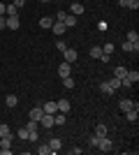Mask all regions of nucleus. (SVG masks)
I'll return each mask as SVG.
<instances>
[{"label":"nucleus","mask_w":139,"mask_h":155,"mask_svg":"<svg viewBox=\"0 0 139 155\" xmlns=\"http://www.w3.org/2000/svg\"><path fill=\"white\" fill-rule=\"evenodd\" d=\"M70 14H74V16H81V14H84V5H81V2H72V7H70Z\"/></svg>","instance_id":"obj_15"},{"label":"nucleus","mask_w":139,"mask_h":155,"mask_svg":"<svg viewBox=\"0 0 139 155\" xmlns=\"http://www.w3.org/2000/svg\"><path fill=\"white\" fill-rule=\"evenodd\" d=\"M63 23H65L67 28H74V26H77V16L67 12V14H65V19H63Z\"/></svg>","instance_id":"obj_14"},{"label":"nucleus","mask_w":139,"mask_h":155,"mask_svg":"<svg viewBox=\"0 0 139 155\" xmlns=\"http://www.w3.org/2000/svg\"><path fill=\"white\" fill-rule=\"evenodd\" d=\"M7 28V16H0V30H5Z\"/></svg>","instance_id":"obj_35"},{"label":"nucleus","mask_w":139,"mask_h":155,"mask_svg":"<svg viewBox=\"0 0 139 155\" xmlns=\"http://www.w3.org/2000/svg\"><path fill=\"white\" fill-rule=\"evenodd\" d=\"M95 148L102 150V153H109V150H114V141L109 137H102V139H98V146H95Z\"/></svg>","instance_id":"obj_1"},{"label":"nucleus","mask_w":139,"mask_h":155,"mask_svg":"<svg viewBox=\"0 0 139 155\" xmlns=\"http://www.w3.org/2000/svg\"><path fill=\"white\" fill-rule=\"evenodd\" d=\"M35 153H37V155H53V150H51L49 143H40V146L35 148Z\"/></svg>","instance_id":"obj_10"},{"label":"nucleus","mask_w":139,"mask_h":155,"mask_svg":"<svg viewBox=\"0 0 139 155\" xmlns=\"http://www.w3.org/2000/svg\"><path fill=\"white\" fill-rule=\"evenodd\" d=\"M51 30H53V35H58V37H60V35H63V32L67 30V26H65V23H63V21H53Z\"/></svg>","instance_id":"obj_4"},{"label":"nucleus","mask_w":139,"mask_h":155,"mask_svg":"<svg viewBox=\"0 0 139 155\" xmlns=\"http://www.w3.org/2000/svg\"><path fill=\"white\" fill-rule=\"evenodd\" d=\"M19 26H21L19 16H7V28L9 30H19Z\"/></svg>","instance_id":"obj_11"},{"label":"nucleus","mask_w":139,"mask_h":155,"mask_svg":"<svg viewBox=\"0 0 139 155\" xmlns=\"http://www.w3.org/2000/svg\"><path fill=\"white\" fill-rule=\"evenodd\" d=\"M100 56H102V46H93V49H91V58H95V60H98L100 58Z\"/></svg>","instance_id":"obj_25"},{"label":"nucleus","mask_w":139,"mask_h":155,"mask_svg":"<svg viewBox=\"0 0 139 155\" xmlns=\"http://www.w3.org/2000/svg\"><path fill=\"white\" fill-rule=\"evenodd\" d=\"M56 104H58V111H60V114H67V111H70V107H72V104H70V100H65V97H60Z\"/></svg>","instance_id":"obj_6"},{"label":"nucleus","mask_w":139,"mask_h":155,"mask_svg":"<svg viewBox=\"0 0 139 155\" xmlns=\"http://www.w3.org/2000/svg\"><path fill=\"white\" fill-rule=\"evenodd\" d=\"M53 125H58V127H63L65 125V114H53Z\"/></svg>","instance_id":"obj_19"},{"label":"nucleus","mask_w":139,"mask_h":155,"mask_svg":"<svg viewBox=\"0 0 139 155\" xmlns=\"http://www.w3.org/2000/svg\"><path fill=\"white\" fill-rule=\"evenodd\" d=\"M40 26L42 28H51L53 26V19H51V16H42V19H40Z\"/></svg>","instance_id":"obj_24"},{"label":"nucleus","mask_w":139,"mask_h":155,"mask_svg":"<svg viewBox=\"0 0 139 155\" xmlns=\"http://www.w3.org/2000/svg\"><path fill=\"white\" fill-rule=\"evenodd\" d=\"M125 39H127V42H132V44H137V42H139V32L137 30H130L125 35Z\"/></svg>","instance_id":"obj_22"},{"label":"nucleus","mask_w":139,"mask_h":155,"mask_svg":"<svg viewBox=\"0 0 139 155\" xmlns=\"http://www.w3.org/2000/svg\"><path fill=\"white\" fill-rule=\"evenodd\" d=\"M16 14H19V7H14L12 2H9V5L5 7V16H16Z\"/></svg>","instance_id":"obj_20"},{"label":"nucleus","mask_w":139,"mask_h":155,"mask_svg":"<svg viewBox=\"0 0 139 155\" xmlns=\"http://www.w3.org/2000/svg\"><path fill=\"white\" fill-rule=\"evenodd\" d=\"M42 114H44V111H42V107H35V109H30V114H28V118H30V120H37V123H40Z\"/></svg>","instance_id":"obj_12"},{"label":"nucleus","mask_w":139,"mask_h":155,"mask_svg":"<svg viewBox=\"0 0 139 155\" xmlns=\"http://www.w3.org/2000/svg\"><path fill=\"white\" fill-rule=\"evenodd\" d=\"M49 146H51V150H53V153H58V150L63 148V143H60V139H58V137H51V139H49Z\"/></svg>","instance_id":"obj_13"},{"label":"nucleus","mask_w":139,"mask_h":155,"mask_svg":"<svg viewBox=\"0 0 139 155\" xmlns=\"http://www.w3.org/2000/svg\"><path fill=\"white\" fill-rule=\"evenodd\" d=\"M12 5H14V7H19V9H21V7L26 5V0H12Z\"/></svg>","instance_id":"obj_34"},{"label":"nucleus","mask_w":139,"mask_h":155,"mask_svg":"<svg viewBox=\"0 0 139 155\" xmlns=\"http://www.w3.org/2000/svg\"><path fill=\"white\" fill-rule=\"evenodd\" d=\"M16 137H19L21 141H28V127H21L19 132H16Z\"/></svg>","instance_id":"obj_28"},{"label":"nucleus","mask_w":139,"mask_h":155,"mask_svg":"<svg viewBox=\"0 0 139 155\" xmlns=\"http://www.w3.org/2000/svg\"><path fill=\"white\" fill-rule=\"evenodd\" d=\"M42 111H44V114H58V104L56 102H44V107H42Z\"/></svg>","instance_id":"obj_7"},{"label":"nucleus","mask_w":139,"mask_h":155,"mask_svg":"<svg viewBox=\"0 0 139 155\" xmlns=\"http://www.w3.org/2000/svg\"><path fill=\"white\" fill-rule=\"evenodd\" d=\"M65 14L67 12H58V14H56V21H63V19H65Z\"/></svg>","instance_id":"obj_37"},{"label":"nucleus","mask_w":139,"mask_h":155,"mask_svg":"<svg viewBox=\"0 0 139 155\" xmlns=\"http://www.w3.org/2000/svg\"><path fill=\"white\" fill-rule=\"evenodd\" d=\"M40 125H42V127H46V130H49V127H53V116H51V114H42Z\"/></svg>","instance_id":"obj_5"},{"label":"nucleus","mask_w":139,"mask_h":155,"mask_svg":"<svg viewBox=\"0 0 139 155\" xmlns=\"http://www.w3.org/2000/svg\"><path fill=\"white\" fill-rule=\"evenodd\" d=\"M26 127H28V130H40V123H37V120H28Z\"/></svg>","instance_id":"obj_33"},{"label":"nucleus","mask_w":139,"mask_h":155,"mask_svg":"<svg viewBox=\"0 0 139 155\" xmlns=\"http://www.w3.org/2000/svg\"><path fill=\"white\" fill-rule=\"evenodd\" d=\"M102 53H104V56H111L114 53V44H104L102 46Z\"/></svg>","instance_id":"obj_30"},{"label":"nucleus","mask_w":139,"mask_h":155,"mask_svg":"<svg viewBox=\"0 0 139 155\" xmlns=\"http://www.w3.org/2000/svg\"><path fill=\"white\" fill-rule=\"evenodd\" d=\"M40 139V130H28V141H37Z\"/></svg>","instance_id":"obj_26"},{"label":"nucleus","mask_w":139,"mask_h":155,"mask_svg":"<svg viewBox=\"0 0 139 155\" xmlns=\"http://www.w3.org/2000/svg\"><path fill=\"white\" fill-rule=\"evenodd\" d=\"M5 7H7L5 2H0V16H5Z\"/></svg>","instance_id":"obj_38"},{"label":"nucleus","mask_w":139,"mask_h":155,"mask_svg":"<svg viewBox=\"0 0 139 155\" xmlns=\"http://www.w3.org/2000/svg\"><path fill=\"white\" fill-rule=\"evenodd\" d=\"M56 49H58L60 53L65 51V49H67V44H65V39H58V42H56Z\"/></svg>","instance_id":"obj_31"},{"label":"nucleus","mask_w":139,"mask_h":155,"mask_svg":"<svg viewBox=\"0 0 139 155\" xmlns=\"http://www.w3.org/2000/svg\"><path fill=\"white\" fill-rule=\"evenodd\" d=\"M70 72H72V65H70V63H65V60H63V63L58 65V74H60V79L70 77Z\"/></svg>","instance_id":"obj_3"},{"label":"nucleus","mask_w":139,"mask_h":155,"mask_svg":"<svg viewBox=\"0 0 139 155\" xmlns=\"http://www.w3.org/2000/svg\"><path fill=\"white\" fill-rule=\"evenodd\" d=\"M132 107H134L132 100H121V102H118V109H121V111H130Z\"/></svg>","instance_id":"obj_18"},{"label":"nucleus","mask_w":139,"mask_h":155,"mask_svg":"<svg viewBox=\"0 0 139 155\" xmlns=\"http://www.w3.org/2000/svg\"><path fill=\"white\" fill-rule=\"evenodd\" d=\"M125 118L130 120V123H137V118H139V111H137V102H134V107L130 111H125Z\"/></svg>","instance_id":"obj_8"},{"label":"nucleus","mask_w":139,"mask_h":155,"mask_svg":"<svg viewBox=\"0 0 139 155\" xmlns=\"http://www.w3.org/2000/svg\"><path fill=\"white\" fill-rule=\"evenodd\" d=\"M42 2H51V0H42Z\"/></svg>","instance_id":"obj_40"},{"label":"nucleus","mask_w":139,"mask_h":155,"mask_svg":"<svg viewBox=\"0 0 139 155\" xmlns=\"http://www.w3.org/2000/svg\"><path fill=\"white\" fill-rule=\"evenodd\" d=\"M100 91L104 93V95H114V88H111V84H109V81H102V84H100Z\"/></svg>","instance_id":"obj_17"},{"label":"nucleus","mask_w":139,"mask_h":155,"mask_svg":"<svg viewBox=\"0 0 139 155\" xmlns=\"http://www.w3.org/2000/svg\"><path fill=\"white\" fill-rule=\"evenodd\" d=\"M109 84H111V88H114V91H118V88H121V79L111 77V79H109Z\"/></svg>","instance_id":"obj_29"},{"label":"nucleus","mask_w":139,"mask_h":155,"mask_svg":"<svg viewBox=\"0 0 139 155\" xmlns=\"http://www.w3.org/2000/svg\"><path fill=\"white\" fill-rule=\"evenodd\" d=\"M63 86H65L67 91H72V88H74V79L72 77H65V79H63Z\"/></svg>","instance_id":"obj_27"},{"label":"nucleus","mask_w":139,"mask_h":155,"mask_svg":"<svg viewBox=\"0 0 139 155\" xmlns=\"http://www.w3.org/2000/svg\"><path fill=\"white\" fill-rule=\"evenodd\" d=\"M63 60H65V63H70V65H74L77 60H79V53L74 51V49H70V46H67L65 51H63Z\"/></svg>","instance_id":"obj_2"},{"label":"nucleus","mask_w":139,"mask_h":155,"mask_svg":"<svg viewBox=\"0 0 139 155\" xmlns=\"http://www.w3.org/2000/svg\"><path fill=\"white\" fill-rule=\"evenodd\" d=\"M88 143H91V146H98V137L93 134V137H91V139H88Z\"/></svg>","instance_id":"obj_36"},{"label":"nucleus","mask_w":139,"mask_h":155,"mask_svg":"<svg viewBox=\"0 0 139 155\" xmlns=\"http://www.w3.org/2000/svg\"><path fill=\"white\" fill-rule=\"evenodd\" d=\"M0 137H12V139H14V134H12V130H9V125H7V123L0 125Z\"/></svg>","instance_id":"obj_21"},{"label":"nucleus","mask_w":139,"mask_h":155,"mask_svg":"<svg viewBox=\"0 0 139 155\" xmlns=\"http://www.w3.org/2000/svg\"><path fill=\"white\" fill-rule=\"evenodd\" d=\"M118 5L121 7H127V0H118Z\"/></svg>","instance_id":"obj_39"},{"label":"nucleus","mask_w":139,"mask_h":155,"mask_svg":"<svg viewBox=\"0 0 139 155\" xmlns=\"http://www.w3.org/2000/svg\"><path fill=\"white\" fill-rule=\"evenodd\" d=\"M107 134H109V127H107L104 123H98V127H95V137L102 139V137H107Z\"/></svg>","instance_id":"obj_9"},{"label":"nucleus","mask_w":139,"mask_h":155,"mask_svg":"<svg viewBox=\"0 0 139 155\" xmlns=\"http://www.w3.org/2000/svg\"><path fill=\"white\" fill-rule=\"evenodd\" d=\"M5 104L9 107V109H12V107H16V104H19V97L9 93V95H5Z\"/></svg>","instance_id":"obj_16"},{"label":"nucleus","mask_w":139,"mask_h":155,"mask_svg":"<svg viewBox=\"0 0 139 155\" xmlns=\"http://www.w3.org/2000/svg\"><path fill=\"white\" fill-rule=\"evenodd\" d=\"M125 74H127V70H125V67H123V65H118V67L114 70V77H116V79H123V77H125Z\"/></svg>","instance_id":"obj_23"},{"label":"nucleus","mask_w":139,"mask_h":155,"mask_svg":"<svg viewBox=\"0 0 139 155\" xmlns=\"http://www.w3.org/2000/svg\"><path fill=\"white\" fill-rule=\"evenodd\" d=\"M127 9H134V12H137L139 9V0H127Z\"/></svg>","instance_id":"obj_32"}]
</instances>
